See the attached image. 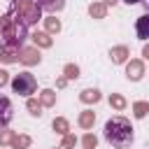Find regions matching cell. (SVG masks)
<instances>
[{
  "label": "cell",
  "instance_id": "cell-19",
  "mask_svg": "<svg viewBox=\"0 0 149 149\" xmlns=\"http://www.w3.org/2000/svg\"><path fill=\"white\" fill-rule=\"evenodd\" d=\"M133 114H135V119H144V116L149 114V102H147V100L133 102Z\"/></svg>",
  "mask_w": 149,
  "mask_h": 149
},
{
  "label": "cell",
  "instance_id": "cell-20",
  "mask_svg": "<svg viewBox=\"0 0 149 149\" xmlns=\"http://www.w3.org/2000/svg\"><path fill=\"white\" fill-rule=\"evenodd\" d=\"M44 28H47V33H49V35H56V33H61V21L51 14V16H47V19H44Z\"/></svg>",
  "mask_w": 149,
  "mask_h": 149
},
{
  "label": "cell",
  "instance_id": "cell-12",
  "mask_svg": "<svg viewBox=\"0 0 149 149\" xmlns=\"http://www.w3.org/2000/svg\"><path fill=\"white\" fill-rule=\"evenodd\" d=\"M100 91L98 88H84L81 93H79V100L84 102V105H95V102H100Z\"/></svg>",
  "mask_w": 149,
  "mask_h": 149
},
{
  "label": "cell",
  "instance_id": "cell-22",
  "mask_svg": "<svg viewBox=\"0 0 149 149\" xmlns=\"http://www.w3.org/2000/svg\"><path fill=\"white\" fill-rule=\"evenodd\" d=\"M63 77H68V79H77V77H79V65H74V63H65V65H63Z\"/></svg>",
  "mask_w": 149,
  "mask_h": 149
},
{
  "label": "cell",
  "instance_id": "cell-2",
  "mask_svg": "<svg viewBox=\"0 0 149 149\" xmlns=\"http://www.w3.org/2000/svg\"><path fill=\"white\" fill-rule=\"evenodd\" d=\"M0 37L7 44L23 47V42L28 37V23L23 19H19L14 12H7L0 16Z\"/></svg>",
  "mask_w": 149,
  "mask_h": 149
},
{
  "label": "cell",
  "instance_id": "cell-30",
  "mask_svg": "<svg viewBox=\"0 0 149 149\" xmlns=\"http://www.w3.org/2000/svg\"><path fill=\"white\" fill-rule=\"evenodd\" d=\"M126 5H135V2H142V0H123Z\"/></svg>",
  "mask_w": 149,
  "mask_h": 149
},
{
  "label": "cell",
  "instance_id": "cell-23",
  "mask_svg": "<svg viewBox=\"0 0 149 149\" xmlns=\"http://www.w3.org/2000/svg\"><path fill=\"white\" fill-rule=\"evenodd\" d=\"M81 147H84V149H95V147H98V137H95L93 133H86V135L81 137Z\"/></svg>",
  "mask_w": 149,
  "mask_h": 149
},
{
  "label": "cell",
  "instance_id": "cell-25",
  "mask_svg": "<svg viewBox=\"0 0 149 149\" xmlns=\"http://www.w3.org/2000/svg\"><path fill=\"white\" fill-rule=\"evenodd\" d=\"M12 140H14V130H0V147H5V144H12Z\"/></svg>",
  "mask_w": 149,
  "mask_h": 149
},
{
  "label": "cell",
  "instance_id": "cell-13",
  "mask_svg": "<svg viewBox=\"0 0 149 149\" xmlns=\"http://www.w3.org/2000/svg\"><path fill=\"white\" fill-rule=\"evenodd\" d=\"M40 7L42 12H49V14H56L65 7V0H40Z\"/></svg>",
  "mask_w": 149,
  "mask_h": 149
},
{
  "label": "cell",
  "instance_id": "cell-14",
  "mask_svg": "<svg viewBox=\"0 0 149 149\" xmlns=\"http://www.w3.org/2000/svg\"><path fill=\"white\" fill-rule=\"evenodd\" d=\"M88 14L93 19H105L107 16V5L105 2H91L88 5Z\"/></svg>",
  "mask_w": 149,
  "mask_h": 149
},
{
  "label": "cell",
  "instance_id": "cell-11",
  "mask_svg": "<svg viewBox=\"0 0 149 149\" xmlns=\"http://www.w3.org/2000/svg\"><path fill=\"white\" fill-rule=\"evenodd\" d=\"M135 33H137V37H140V40H149V14H142V16H137Z\"/></svg>",
  "mask_w": 149,
  "mask_h": 149
},
{
  "label": "cell",
  "instance_id": "cell-6",
  "mask_svg": "<svg viewBox=\"0 0 149 149\" xmlns=\"http://www.w3.org/2000/svg\"><path fill=\"white\" fill-rule=\"evenodd\" d=\"M126 77L130 81H140L144 77V63L140 58H128V63H126Z\"/></svg>",
  "mask_w": 149,
  "mask_h": 149
},
{
  "label": "cell",
  "instance_id": "cell-27",
  "mask_svg": "<svg viewBox=\"0 0 149 149\" xmlns=\"http://www.w3.org/2000/svg\"><path fill=\"white\" fill-rule=\"evenodd\" d=\"M65 84H68V77H58V81H56V86H58V88H63Z\"/></svg>",
  "mask_w": 149,
  "mask_h": 149
},
{
  "label": "cell",
  "instance_id": "cell-17",
  "mask_svg": "<svg viewBox=\"0 0 149 149\" xmlns=\"http://www.w3.org/2000/svg\"><path fill=\"white\" fill-rule=\"evenodd\" d=\"M30 135H26V133H21V135H14V140H12V149H28L30 147Z\"/></svg>",
  "mask_w": 149,
  "mask_h": 149
},
{
  "label": "cell",
  "instance_id": "cell-10",
  "mask_svg": "<svg viewBox=\"0 0 149 149\" xmlns=\"http://www.w3.org/2000/svg\"><path fill=\"white\" fill-rule=\"evenodd\" d=\"M77 123H79V128L91 130V128H93V123H95V112H93V109H84V112H79Z\"/></svg>",
  "mask_w": 149,
  "mask_h": 149
},
{
  "label": "cell",
  "instance_id": "cell-1",
  "mask_svg": "<svg viewBox=\"0 0 149 149\" xmlns=\"http://www.w3.org/2000/svg\"><path fill=\"white\" fill-rule=\"evenodd\" d=\"M105 140L114 147V149H128L133 144V126L126 116H112L105 121V130H102Z\"/></svg>",
  "mask_w": 149,
  "mask_h": 149
},
{
  "label": "cell",
  "instance_id": "cell-28",
  "mask_svg": "<svg viewBox=\"0 0 149 149\" xmlns=\"http://www.w3.org/2000/svg\"><path fill=\"white\" fill-rule=\"evenodd\" d=\"M142 56L149 61V44H144V49H142Z\"/></svg>",
  "mask_w": 149,
  "mask_h": 149
},
{
  "label": "cell",
  "instance_id": "cell-26",
  "mask_svg": "<svg viewBox=\"0 0 149 149\" xmlns=\"http://www.w3.org/2000/svg\"><path fill=\"white\" fill-rule=\"evenodd\" d=\"M7 81H9V74H7L5 70H0V88H2V86H5Z\"/></svg>",
  "mask_w": 149,
  "mask_h": 149
},
{
  "label": "cell",
  "instance_id": "cell-16",
  "mask_svg": "<svg viewBox=\"0 0 149 149\" xmlns=\"http://www.w3.org/2000/svg\"><path fill=\"white\" fill-rule=\"evenodd\" d=\"M51 128H54L58 135H68V133H70V121L63 119V116H56V119L51 121Z\"/></svg>",
  "mask_w": 149,
  "mask_h": 149
},
{
  "label": "cell",
  "instance_id": "cell-5",
  "mask_svg": "<svg viewBox=\"0 0 149 149\" xmlns=\"http://www.w3.org/2000/svg\"><path fill=\"white\" fill-rule=\"evenodd\" d=\"M19 54H21V47L0 42V63H5V65H9V63H19Z\"/></svg>",
  "mask_w": 149,
  "mask_h": 149
},
{
  "label": "cell",
  "instance_id": "cell-31",
  "mask_svg": "<svg viewBox=\"0 0 149 149\" xmlns=\"http://www.w3.org/2000/svg\"><path fill=\"white\" fill-rule=\"evenodd\" d=\"M142 5H144V9H147V14H149V0H142Z\"/></svg>",
  "mask_w": 149,
  "mask_h": 149
},
{
  "label": "cell",
  "instance_id": "cell-21",
  "mask_svg": "<svg viewBox=\"0 0 149 149\" xmlns=\"http://www.w3.org/2000/svg\"><path fill=\"white\" fill-rule=\"evenodd\" d=\"M109 105H112L116 112H123L128 102H126V98H123L121 93H112V95H109Z\"/></svg>",
  "mask_w": 149,
  "mask_h": 149
},
{
  "label": "cell",
  "instance_id": "cell-8",
  "mask_svg": "<svg viewBox=\"0 0 149 149\" xmlns=\"http://www.w3.org/2000/svg\"><path fill=\"white\" fill-rule=\"evenodd\" d=\"M109 58H112V63H114V65L128 63V58H130V49H128L126 44H116V47H112V49H109Z\"/></svg>",
  "mask_w": 149,
  "mask_h": 149
},
{
  "label": "cell",
  "instance_id": "cell-32",
  "mask_svg": "<svg viewBox=\"0 0 149 149\" xmlns=\"http://www.w3.org/2000/svg\"><path fill=\"white\" fill-rule=\"evenodd\" d=\"M56 149H61V147H56Z\"/></svg>",
  "mask_w": 149,
  "mask_h": 149
},
{
  "label": "cell",
  "instance_id": "cell-18",
  "mask_svg": "<svg viewBox=\"0 0 149 149\" xmlns=\"http://www.w3.org/2000/svg\"><path fill=\"white\" fill-rule=\"evenodd\" d=\"M42 107H44V105H42L40 100H35V98H28V100H26V109H28L30 116H42Z\"/></svg>",
  "mask_w": 149,
  "mask_h": 149
},
{
  "label": "cell",
  "instance_id": "cell-7",
  "mask_svg": "<svg viewBox=\"0 0 149 149\" xmlns=\"http://www.w3.org/2000/svg\"><path fill=\"white\" fill-rule=\"evenodd\" d=\"M12 116H14V107H12V100H9L7 95H0V130L9 126Z\"/></svg>",
  "mask_w": 149,
  "mask_h": 149
},
{
  "label": "cell",
  "instance_id": "cell-4",
  "mask_svg": "<svg viewBox=\"0 0 149 149\" xmlns=\"http://www.w3.org/2000/svg\"><path fill=\"white\" fill-rule=\"evenodd\" d=\"M40 61H42V54H40V47H21V54H19V63H23V65H40Z\"/></svg>",
  "mask_w": 149,
  "mask_h": 149
},
{
  "label": "cell",
  "instance_id": "cell-29",
  "mask_svg": "<svg viewBox=\"0 0 149 149\" xmlns=\"http://www.w3.org/2000/svg\"><path fill=\"white\" fill-rule=\"evenodd\" d=\"M102 2H105V5H112V7H114V5L119 2V0H102Z\"/></svg>",
  "mask_w": 149,
  "mask_h": 149
},
{
  "label": "cell",
  "instance_id": "cell-9",
  "mask_svg": "<svg viewBox=\"0 0 149 149\" xmlns=\"http://www.w3.org/2000/svg\"><path fill=\"white\" fill-rule=\"evenodd\" d=\"M30 40H33V44H35V47H40V49H49V47L54 44L51 35H49L47 30H44V33H40V30H37V33H33V35H30Z\"/></svg>",
  "mask_w": 149,
  "mask_h": 149
},
{
  "label": "cell",
  "instance_id": "cell-15",
  "mask_svg": "<svg viewBox=\"0 0 149 149\" xmlns=\"http://www.w3.org/2000/svg\"><path fill=\"white\" fill-rule=\"evenodd\" d=\"M40 102L44 107H54L56 105V91L54 88H42L40 91Z\"/></svg>",
  "mask_w": 149,
  "mask_h": 149
},
{
  "label": "cell",
  "instance_id": "cell-24",
  "mask_svg": "<svg viewBox=\"0 0 149 149\" xmlns=\"http://www.w3.org/2000/svg\"><path fill=\"white\" fill-rule=\"evenodd\" d=\"M74 144H77V137H74L72 133H68V135H63V142H61V149H74Z\"/></svg>",
  "mask_w": 149,
  "mask_h": 149
},
{
  "label": "cell",
  "instance_id": "cell-3",
  "mask_svg": "<svg viewBox=\"0 0 149 149\" xmlns=\"http://www.w3.org/2000/svg\"><path fill=\"white\" fill-rule=\"evenodd\" d=\"M9 84H12V91H14V93L26 95V98H30V93H35V88H37V81H35V77H33L30 72H19V74H14V79H12Z\"/></svg>",
  "mask_w": 149,
  "mask_h": 149
}]
</instances>
